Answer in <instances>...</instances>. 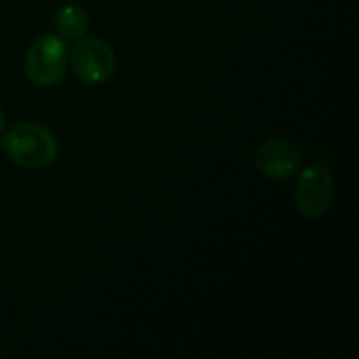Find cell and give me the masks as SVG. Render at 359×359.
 <instances>
[{
    "instance_id": "cell-7",
    "label": "cell",
    "mask_w": 359,
    "mask_h": 359,
    "mask_svg": "<svg viewBox=\"0 0 359 359\" xmlns=\"http://www.w3.org/2000/svg\"><path fill=\"white\" fill-rule=\"evenodd\" d=\"M4 128H6V118H4V111L0 107V135L4 133Z\"/></svg>"
},
{
    "instance_id": "cell-1",
    "label": "cell",
    "mask_w": 359,
    "mask_h": 359,
    "mask_svg": "<svg viewBox=\"0 0 359 359\" xmlns=\"http://www.w3.org/2000/svg\"><path fill=\"white\" fill-rule=\"evenodd\" d=\"M2 147L14 165L39 170L55 163L60 154V142L44 125L27 121L14 125L2 133Z\"/></svg>"
},
{
    "instance_id": "cell-5",
    "label": "cell",
    "mask_w": 359,
    "mask_h": 359,
    "mask_svg": "<svg viewBox=\"0 0 359 359\" xmlns=\"http://www.w3.org/2000/svg\"><path fill=\"white\" fill-rule=\"evenodd\" d=\"M256 168L272 181H287L302 168V153L284 137H269L255 154Z\"/></svg>"
},
{
    "instance_id": "cell-2",
    "label": "cell",
    "mask_w": 359,
    "mask_h": 359,
    "mask_svg": "<svg viewBox=\"0 0 359 359\" xmlns=\"http://www.w3.org/2000/svg\"><path fill=\"white\" fill-rule=\"evenodd\" d=\"M69 51L67 42L60 35L44 34L35 39L25 55L23 69L28 81L39 88H53L67 74Z\"/></svg>"
},
{
    "instance_id": "cell-4",
    "label": "cell",
    "mask_w": 359,
    "mask_h": 359,
    "mask_svg": "<svg viewBox=\"0 0 359 359\" xmlns=\"http://www.w3.org/2000/svg\"><path fill=\"white\" fill-rule=\"evenodd\" d=\"M70 65L81 83L88 86H100L109 83L116 74L114 49L98 37L76 39L70 51Z\"/></svg>"
},
{
    "instance_id": "cell-6",
    "label": "cell",
    "mask_w": 359,
    "mask_h": 359,
    "mask_svg": "<svg viewBox=\"0 0 359 359\" xmlns=\"http://www.w3.org/2000/svg\"><path fill=\"white\" fill-rule=\"evenodd\" d=\"M56 32L62 39H79L90 28V14L79 4H65L55 14Z\"/></svg>"
},
{
    "instance_id": "cell-3",
    "label": "cell",
    "mask_w": 359,
    "mask_h": 359,
    "mask_svg": "<svg viewBox=\"0 0 359 359\" xmlns=\"http://www.w3.org/2000/svg\"><path fill=\"white\" fill-rule=\"evenodd\" d=\"M335 202L333 175L323 163H311L300 172L294 186V205L307 219H321Z\"/></svg>"
}]
</instances>
